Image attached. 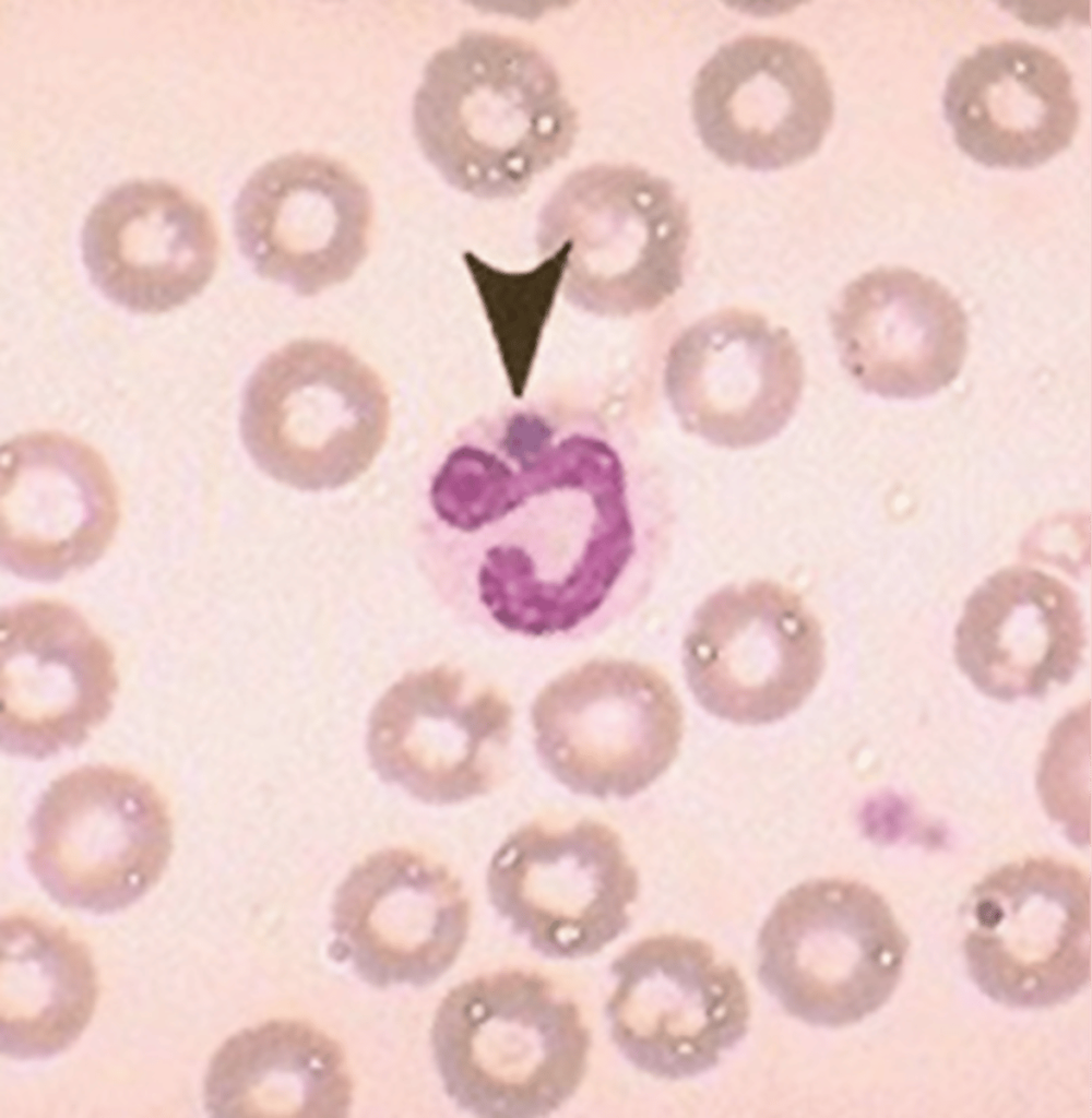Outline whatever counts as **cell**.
Instances as JSON below:
<instances>
[{
    "label": "cell",
    "instance_id": "cell-17",
    "mask_svg": "<svg viewBox=\"0 0 1092 1118\" xmlns=\"http://www.w3.org/2000/svg\"><path fill=\"white\" fill-rule=\"evenodd\" d=\"M1 559L15 574L55 580L97 559L118 522L103 459L73 438L39 432L1 450Z\"/></svg>",
    "mask_w": 1092,
    "mask_h": 1118
},
{
    "label": "cell",
    "instance_id": "cell-3",
    "mask_svg": "<svg viewBox=\"0 0 1092 1118\" xmlns=\"http://www.w3.org/2000/svg\"><path fill=\"white\" fill-rule=\"evenodd\" d=\"M430 1042L449 1097L492 1118L559 1109L580 1087L591 1047L579 1007L545 976L522 970L484 974L449 990Z\"/></svg>",
    "mask_w": 1092,
    "mask_h": 1118
},
{
    "label": "cell",
    "instance_id": "cell-20",
    "mask_svg": "<svg viewBox=\"0 0 1092 1118\" xmlns=\"http://www.w3.org/2000/svg\"><path fill=\"white\" fill-rule=\"evenodd\" d=\"M943 109L959 147L992 167L1038 166L1069 145L1079 108L1070 73L1021 40L980 47L950 72Z\"/></svg>",
    "mask_w": 1092,
    "mask_h": 1118
},
{
    "label": "cell",
    "instance_id": "cell-19",
    "mask_svg": "<svg viewBox=\"0 0 1092 1118\" xmlns=\"http://www.w3.org/2000/svg\"><path fill=\"white\" fill-rule=\"evenodd\" d=\"M667 391L687 429L726 447L767 440L787 421L802 385L788 335L755 316L702 321L674 345Z\"/></svg>",
    "mask_w": 1092,
    "mask_h": 1118
},
{
    "label": "cell",
    "instance_id": "cell-15",
    "mask_svg": "<svg viewBox=\"0 0 1092 1118\" xmlns=\"http://www.w3.org/2000/svg\"><path fill=\"white\" fill-rule=\"evenodd\" d=\"M336 951L377 987L426 986L462 951L471 907L459 880L439 861L407 848L367 856L336 890Z\"/></svg>",
    "mask_w": 1092,
    "mask_h": 1118
},
{
    "label": "cell",
    "instance_id": "cell-28",
    "mask_svg": "<svg viewBox=\"0 0 1092 1118\" xmlns=\"http://www.w3.org/2000/svg\"><path fill=\"white\" fill-rule=\"evenodd\" d=\"M1008 5L1014 12L1016 15H1018L1025 22L1034 25L1044 26L1056 25L1057 22L1065 19L1068 14L1073 15L1077 11H1079L1078 8L1071 9L1070 3L1068 4V7H1063V3H1060L1058 8H1054L1055 4L1053 3V7L1048 9L1038 8L1037 4L1034 2H1012L1009 3Z\"/></svg>",
    "mask_w": 1092,
    "mask_h": 1118
},
{
    "label": "cell",
    "instance_id": "cell-24",
    "mask_svg": "<svg viewBox=\"0 0 1092 1118\" xmlns=\"http://www.w3.org/2000/svg\"><path fill=\"white\" fill-rule=\"evenodd\" d=\"M216 1117H345L353 1084L342 1047L317 1026L274 1019L217 1049L204 1083Z\"/></svg>",
    "mask_w": 1092,
    "mask_h": 1118
},
{
    "label": "cell",
    "instance_id": "cell-25",
    "mask_svg": "<svg viewBox=\"0 0 1092 1118\" xmlns=\"http://www.w3.org/2000/svg\"><path fill=\"white\" fill-rule=\"evenodd\" d=\"M96 1000L85 947L64 929L19 915L1 925V1048L20 1058L68 1047Z\"/></svg>",
    "mask_w": 1092,
    "mask_h": 1118
},
{
    "label": "cell",
    "instance_id": "cell-9",
    "mask_svg": "<svg viewBox=\"0 0 1092 1118\" xmlns=\"http://www.w3.org/2000/svg\"><path fill=\"white\" fill-rule=\"evenodd\" d=\"M610 1036L625 1058L656 1078L714 1067L746 1034L750 1003L737 970L702 940L645 938L612 964Z\"/></svg>",
    "mask_w": 1092,
    "mask_h": 1118
},
{
    "label": "cell",
    "instance_id": "cell-4",
    "mask_svg": "<svg viewBox=\"0 0 1092 1118\" xmlns=\"http://www.w3.org/2000/svg\"><path fill=\"white\" fill-rule=\"evenodd\" d=\"M390 404L380 377L346 347L298 340L269 355L244 394L240 429L258 466L306 490L341 487L383 447Z\"/></svg>",
    "mask_w": 1092,
    "mask_h": 1118
},
{
    "label": "cell",
    "instance_id": "cell-27",
    "mask_svg": "<svg viewBox=\"0 0 1092 1118\" xmlns=\"http://www.w3.org/2000/svg\"><path fill=\"white\" fill-rule=\"evenodd\" d=\"M876 811L879 813L876 831L887 840H897L911 826L910 808L899 798H883Z\"/></svg>",
    "mask_w": 1092,
    "mask_h": 1118
},
{
    "label": "cell",
    "instance_id": "cell-1",
    "mask_svg": "<svg viewBox=\"0 0 1092 1118\" xmlns=\"http://www.w3.org/2000/svg\"><path fill=\"white\" fill-rule=\"evenodd\" d=\"M436 472L435 537L478 618L531 638L604 629L648 594L664 555L663 491L606 440L514 419Z\"/></svg>",
    "mask_w": 1092,
    "mask_h": 1118
},
{
    "label": "cell",
    "instance_id": "cell-22",
    "mask_svg": "<svg viewBox=\"0 0 1092 1118\" xmlns=\"http://www.w3.org/2000/svg\"><path fill=\"white\" fill-rule=\"evenodd\" d=\"M1083 645L1076 595L1059 580L1026 568L1001 570L980 585L956 634L960 668L999 700L1038 695L1069 680Z\"/></svg>",
    "mask_w": 1092,
    "mask_h": 1118
},
{
    "label": "cell",
    "instance_id": "cell-11",
    "mask_svg": "<svg viewBox=\"0 0 1092 1118\" xmlns=\"http://www.w3.org/2000/svg\"><path fill=\"white\" fill-rule=\"evenodd\" d=\"M688 685L720 718L759 725L795 710L817 686L824 643L798 595L771 582L733 586L697 611L684 643Z\"/></svg>",
    "mask_w": 1092,
    "mask_h": 1118
},
{
    "label": "cell",
    "instance_id": "cell-7",
    "mask_svg": "<svg viewBox=\"0 0 1092 1118\" xmlns=\"http://www.w3.org/2000/svg\"><path fill=\"white\" fill-rule=\"evenodd\" d=\"M29 865L66 905L105 912L143 895L171 852V823L159 792L144 777L106 765L55 781L31 823Z\"/></svg>",
    "mask_w": 1092,
    "mask_h": 1118
},
{
    "label": "cell",
    "instance_id": "cell-10",
    "mask_svg": "<svg viewBox=\"0 0 1092 1118\" xmlns=\"http://www.w3.org/2000/svg\"><path fill=\"white\" fill-rule=\"evenodd\" d=\"M964 951L971 977L995 1001L1043 1008L1089 980L1090 883L1051 859L1007 865L970 896Z\"/></svg>",
    "mask_w": 1092,
    "mask_h": 1118
},
{
    "label": "cell",
    "instance_id": "cell-5",
    "mask_svg": "<svg viewBox=\"0 0 1092 1118\" xmlns=\"http://www.w3.org/2000/svg\"><path fill=\"white\" fill-rule=\"evenodd\" d=\"M907 941L869 887L816 879L788 890L758 938V976L791 1015L842 1027L878 1010L902 974Z\"/></svg>",
    "mask_w": 1092,
    "mask_h": 1118
},
{
    "label": "cell",
    "instance_id": "cell-6",
    "mask_svg": "<svg viewBox=\"0 0 1092 1118\" xmlns=\"http://www.w3.org/2000/svg\"><path fill=\"white\" fill-rule=\"evenodd\" d=\"M531 719L547 771L573 793L629 798L675 760L681 705L655 669L598 659L572 668L536 697Z\"/></svg>",
    "mask_w": 1092,
    "mask_h": 1118
},
{
    "label": "cell",
    "instance_id": "cell-16",
    "mask_svg": "<svg viewBox=\"0 0 1092 1118\" xmlns=\"http://www.w3.org/2000/svg\"><path fill=\"white\" fill-rule=\"evenodd\" d=\"M0 622L2 748L39 759L80 745L114 703L118 680L108 645L57 602L11 606Z\"/></svg>",
    "mask_w": 1092,
    "mask_h": 1118
},
{
    "label": "cell",
    "instance_id": "cell-21",
    "mask_svg": "<svg viewBox=\"0 0 1092 1118\" xmlns=\"http://www.w3.org/2000/svg\"><path fill=\"white\" fill-rule=\"evenodd\" d=\"M843 361L885 397H922L947 386L966 350V320L938 282L907 269L869 272L844 292L834 316Z\"/></svg>",
    "mask_w": 1092,
    "mask_h": 1118
},
{
    "label": "cell",
    "instance_id": "cell-8",
    "mask_svg": "<svg viewBox=\"0 0 1092 1118\" xmlns=\"http://www.w3.org/2000/svg\"><path fill=\"white\" fill-rule=\"evenodd\" d=\"M486 884L513 930L558 960L591 956L616 940L639 892L619 835L589 819L519 828L495 852Z\"/></svg>",
    "mask_w": 1092,
    "mask_h": 1118
},
{
    "label": "cell",
    "instance_id": "cell-26",
    "mask_svg": "<svg viewBox=\"0 0 1092 1118\" xmlns=\"http://www.w3.org/2000/svg\"><path fill=\"white\" fill-rule=\"evenodd\" d=\"M1040 793L1053 818L1077 841L1090 834V710L1069 714L1055 728L1040 771Z\"/></svg>",
    "mask_w": 1092,
    "mask_h": 1118
},
{
    "label": "cell",
    "instance_id": "cell-12",
    "mask_svg": "<svg viewBox=\"0 0 1092 1118\" xmlns=\"http://www.w3.org/2000/svg\"><path fill=\"white\" fill-rule=\"evenodd\" d=\"M512 709L490 687L444 666L411 673L375 704L367 750L382 780L427 804L489 792L510 741Z\"/></svg>",
    "mask_w": 1092,
    "mask_h": 1118
},
{
    "label": "cell",
    "instance_id": "cell-23",
    "mask_svg": "<svg viewBox=\"0 0 1092 1118\" xmlns=\"http://www.w3.org/2000/svg\"><path fill=\"white\" fill-rule=\"evenodd\" d=\"M541 229L568 255L640 271L660 300L680 284L687 211L666 180L642 168L600 164L571 174L545 204Z\"/></svg>",
    "mask_w": 1092,
    "mask_h": 1118
},
{
    "label": "cell",
    "instance_id": "cell-13",
    "mask_svg": "<svg viewBox=\"0 0 1092 1118\" xmlns=\"http://www.w3.org/2000/svg\"><path fill=\"white\" fill-rule=\"evenodd\" d=\"M371 222L367 186L320 153L266 162L234 204L235 234L254 270L306 296L354 274L368 253Z\"/></svg>",
    "mask_w": 1092,
    "mask_h": 1118
},
{
    "label": "cell",
    "instance_id": "cell-18",
    "mask_svg": "<svg viewBox=\"0 0 1092 1118\" xmlns=\"http://www.w3.org/2000/svg\"><path fill=\"white\" fill-rule=\"evenodd\" d=\"M82 248L93 281L111 300L159 312L189 300L211 280L218 236L210 212L187 192L134 180L93 206Z\"/></svg>",
    "mask_w": 1092,
    "mask_h": 1118
},
{
    "label": "cell",
    "instance_id": "cell-2",
    "mask_svg": "<svg viewBox=\"0 0 1092 1118\" xmlns=\"http://www.w3.org/2000/svg\"><path fill=\"white\" fill-rule=\"evenodd\" d=\"M425 157L458 190L508 199L565 157L577 114L550 61L513 36L470 31L427 61L412 107Z\"/></svg>",
    "mask_w": 1092,
    "mask_h": 1118
},
{
    "label": "cell",
    "instance_id": "cell-14",
    "mask_svg": "<svg viewBox=\"0 0 1092 1118\" xmlns=\"http://www.w3.org/2000/svg\"><path fill=\"white\" fill-rule=\"evenodd\" d=\"M691 107L703 144L719 159L769 170L818 150L834 102L826 71L807 47L745 36L722 46L699 70Z\"/></svg>",
    "mask_w": 1092,
    "mask_h": 1118
}]
</instances>
